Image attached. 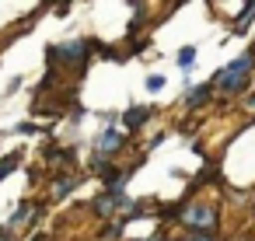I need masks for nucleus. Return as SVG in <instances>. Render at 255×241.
Masks as SVG:
<instances>
[{"label": "nucleus", "instance_id": "nucleus-15", "mask_svg": "<svg viewBox=\"0 0 255 241\" xmlns=\"http://www.w3.org/2000/svg\"><path fill=\"white\" fill-rule=\"evenodd\" d=\"M147 241H168V238H147Z\"/></svg>", "mask_w": 255, "mask_h": 241}, {"label": "nucleus", "instance_id": "nucleus-1", "mask_svg": "<svg viewBox=\"0 0 255 241\" xmlns=\"http://www.w3.org/2000/svg\"><path fill=\"white\" fill-rule=\"evenodd\" d=\"M248 70H252V56L245 53V56H238L231 67H224V70L217 74V88H220V91H241L245 81H248Z\"/></svg>", "mask_w": 255, "mask_h": 241}, {"label": "nucleus", "instance_id": "nucleus-9", "mask_svg": "<svg viewBox=\"0 0 255 241\" xmlns=\"http://www.w3.org/2000/svg\"><path fill=\"white\" fill-rule=\"evenodd\" d=\"M74 185H77L74 178H60V182H56V196H70V192H74Z\"/></svg>", "mask_w": 255, "mask_h": 241}, {"label": "nucleus", "instance_id": "nucleus-3", "mask_svg": "<svg viewBox=\"0 0 255 241\" xmlns=\"http://www.w3.org/2000/svg\"><path fill=\"white\" fill-rule=\"evenodd\" d=\"M185 224H189L192 231H213V224H217V213H213L210 206H192V210L185 213Z\"/></svg>", "mask_w": 255, "mask_h": 241}, {"label": "nucleus", "instance_id": "nucleus-11", "mask_svg": "<svg viewBox=\"0 0 255 241\" xmlns=\"http://www.w3.org/2000/svg\"><path fill=\"white\" fill-rule=\"evenodd\" d=\"M21 220H28V203H21V206L11 213V224H21Z\"/></svg>", "mask_w": 255, "mask_h": 241}, {"label": "nucleus", "instance_id": "nucleus-12", "mask_svg": "<svg viewBox=\"0 0 255 241\" xmlns=\"http://www.w3.org/2000/svg\"><path fill=\"white\" fill-rule=\"evenodd\" d=\"M161 88H164V77H157V74L147 77V91H161Z\"/></svg>", "mask_w": 255, "mask_h": 241}, {"label": "nucleus", "instance_id": "nucleus-8", "mask_svg": "<svg viewBox=\"0 0 255 241\" xmlns=\"http://www.w3.org/2000/svg\"><path fill=\"white\" fill-rule=\"evenodd\" d=\"M192 60H196V49H192V46H185V49L178 53V67H185V70H189V67H192Z\"/></svg>", "mask_w": 255, "mask_h": 241}, {"label": "nucleus", "instance_id": "nucleus-2", "mask_svg": "<svg viewBox=\"0 0 255 241\" xmlns=\"http://www.w3.org/2000/svg\"><path fill=\"white\" fill-rule=\"evenodd\" d=\"M91 46H95L91 39H81V42H63V46H53V49H49V60H67V63H74V60H84Z\"/></svg>", "mask_w": 255, "mask_h": 241}, {"label": "nucleus", "instance_id": "nucleus-13", "mask_svg": "<svg viewBox=\"0 0 255 241\" xmlns=\"http://www.w3.org/2000/svg\"><path fill=\"white\" fill-rule=\"evenodd\" d=\"M189 241H213L210 231H189Z\"/></svg>", "mask_w": 255, "mask_h": 241}, {"label": "nucleus", "instance_id": "nucleus-14", "mask_svg": "<svg viewBox=\"0 0 255 241\" xmlns=\"http://www.w3.org/2000/svg\"><path fill=\"white\" fill-rule=\"evenodd\" d=\"M14 133H28V136H32V133H39V126H32V122H18Z\"/></svg>", "mask_w": 255, "mask_h": 241}, {"label": "nucleus", "instance_id": "nucleus-5", "mask_svg": "<svg viewBox=\"0 0 255 241\" xmlns=\"http://www.w3.org/2000/svg\"><path fill=\"white\" fill-rule=\"evenodd\" d=\"M119 143H123V136H119L116 129H105V133L98 136V150H119Z\"/></svg>", "mask_w": 255, "mask_h": 241}, {"label": "nucleus", "instance_id": "nucleus-10", "mask_svg": "<svg viewBox=\"0 0 255 241\" xmlns=\"http://www.w3.org/2000/svg\"><path fill=\"white\" fill-rule=\"evenodd\" d=\"M252 14H255V4H248V7L241 11V21H238V32H245V28H248V21H252Z\"/></svg>", "mask_w": 255, "mask_h": 241}, {"label": "nucleus", "instance_id": "nucleus-16", "mask_svg": "<svg viewBox=\"0 0 255 241\" xmlns=\"http://www.w3.org/2000/svg\"><path fill=\"white\" fill-rule=\"evenodd\" d=\"M32 241H49V238H42V234H39V238H32Z\"/></svg>", "mask_w": 255, "mask_h": 241}, {"label": "nucleus", "instance_id": "nucleus-4", "mask_svg": "<svg viewBox=\"0 0 255 241\" xmlns=\"http://www.w3.org/2000/svg\"><path fill=\"white\" fill-rule=\"evenodd\" d=\"M147 119H150V109H147V105H143V109H129V112L123 116V122H126L129 129H140Z\"/></svg>", "mask_w": 255, "mask_h": 241}, {"label": "nucleus", "instance_id": "nucleus-6", "mask_svg": "<svg viewBox=\"0 0 255 241\" xmlns=\"http://www.w3.org/2000/svg\"><path fill=\"white\" fill-rule=\"evenodd\" d=\"M206 98H210V84H203V88H192V91H189V102H185V105H192V109H196V105H203Z\"/></svg>", "mask_w": 255, "mask_h": 241}, {"label": "nucleus", "instance_id": "nucleus-7", "mask_svg": "<svg viewBox=\"0 0 255 241\" xmlns=\"http://www.w3.org/2000/svg\"><path fill=\"white\" fill-rule=\"evenodd\" d=\"M18 157H21V154H7V157H4V164H0V182H4V178L18 168Z\"/></svg>", "mask_w": 255, "mask_h": 241}]
</instances>
